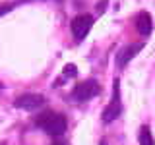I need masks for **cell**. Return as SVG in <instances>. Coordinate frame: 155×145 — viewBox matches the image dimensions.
<instances>
[{
    "instance_id": "1",
    "label": "cell",
    "mask_w": 155,
    "mask_h": 145,
    "mask_svg": "<svg viewBox=\"0 0 155 145\" xmlns=\"http://www.w3.org/2000/svg\"><path fill=\"white\" fill-rule=\"evenodd\" d=\"M37 126L43 130V132H47L48 135H58L66 134V128H68V122H66V116L60 114V112H45L41 116H37Z\"/></svg>"
},
{
    "instance_id": "2",
    "label": "cell",
    "mask_w": 155,
    "mask_h": 145,
    "mask_svg": "<svg viewBox=\"0 0 155 145\" xmlns=\"http://www.w3.org/2000/svg\"><path fill=\"white\" fill-rule=\"evenodd\" d=\"M101 91V85L97 83L95 79H85V81H80L74 91H72V99L78 101V103H85V101L93 99L95 95H99Z\"/></svg>"
},
{
    "instance_id": "3",
    "label": "cell",
    "mask_w": 155,
    "mask_h": 145,
    "mask_svg": "<svg viewBox=\"0 0 155 145\" xmlns=\"http://www.w3.org/2000/svg\"><path fill=\"white\" fill-rule=\"evenodd\" d=\"M93 16H89V14H84V16H76L72 19L70 23V29H72V35H74L76 41H84L87 37V33L91 31V27H93Z\"/></svg>"
},
{
    "instance_id": "4",
    "label": "cell",
    "mask_w": 155,
    "mask_h": 145,
    "mask_svg": "<svg viewBox=\"0 0 155 145\" xmlns=\"http://www.w3.org/2000/svg\"><path fill=\"white\" fill-rule=\"evenodd\" d=\"M43 105H45V97L35 95V93H25L14 101V106L16 108H23V110H35V108H41Z\"/></svg>"
},
{
    "instance_id": "5",
    "label": "cell",
    "mask_w": 155,
    "mask_h": 145,
    "mask_svg": "<svg viewBox=\"0 0 155 145\" xmlns=\"http://www.w3.org/2000/svg\"><path fill=\"white\" fill-rule=\"evenodd\" d=\"M120 112H122V103H120V95H118V81L114 83V97L113 101H110L109 105H107V108L103 110V122H113V120H116L120 116Z\"/></svg>"
},
{
    "instance_id": "6",
    "label": "cell",
    "mask_w": 155,
    "mask_h": 145,
    "mask_svg": "<svg viewBox=\"0 0 155 145\" xmlns=\"http://www.w3.org/2000/svg\"><path fill=\"white\" fill-rule=\"evenodd\" d=\"M142 48H143L142 43H136V45L124 47L122 50H118V54H116V66H118V68H124L136 54H138L140 50H142Z\"/></svg>"
},
{
    "instance_id": "7",
    "label": "cell",
    "mask_w": 155,
    "mask_h": 145,
    "mask_svg": "<svg viewBox=\"0 0 155 145\" xmlns=\"http://www.w3.org/2000/svg\"><path fill=\"white\" fill-rule=\"evenodd\" d=\"M136 29H138L140 35H143V37L151 35V31H153V21H151V16H149L147 12L138 14V19H136Z\"/></svg>"
},
{
    "instance_id": "8",
    "label": "cell",
    "mask_w": 155,
    "mask_h": 145,
    "mask_svg": "<svg viewBox=\"0 0 155 145\" xmlns=\"http://www.w3.org/2000/svg\"><path fill=\"white\" fill-rule=\"evenodd\" d=\"M138 141H140V145H155L153 135H151V130H149L147 126H142L140 135H138Z\"/></svg>"
},
{
    "instance_id": "9",
    "label": "cell",
    "mask_w": 155,
    "mask_h": 145,
    "mask_svg": "<svg viewBox=\"0 0 155 145\" xmlns=\"http://www.w3.org/2000/svg\"><path fill=\"white\" fill-rule=\"evenodd\" d=\"M66 77H74L76 74H78V68L74 66V64H66V68H64V72H62Z\"/></svg>"
},
{
    "instance_id": "10",
    "label": "cell",
    "mask_w": 155,
    "mask_h": 145,
    "mask_svg": "<svg viewBox=\"0 0 155 145\" xmlns=\"http://www.w3.org/2000/svg\"><path fill=\"white\" fill-rule=\"evenodd\" d=\"M10 10H14V4H6V6H4V4H0V16L8 14Z\"/></svg>"
},
{
    "instance_id": "11",
    "label": "cell",
    "mask_w": 155,
    "mask_h": 145,
    "mask_svg": "<svg viewBox=\"0 0 155 145\" xmlns=\"http://www.w3.org/2000/svg\"><path fill=\"white\" fill-rule=\"evenodd\" d=\"M52 145H66V143H52Z\"/></svg>"
},
{
    "instance_id": "12",
    "label": "cell",
    "mask_w": 155,
    "mask_h": 145,
    "mask_svg": "<svg viewBox=\"0 0 155 145\" xmlns=\"http://www.w3.org/2000/svg\"><path fill=\"white\" fill-rule=\"evenodd\" d=\"M101 145H107V141H101Z\"/></svg>"
}]
</instances>
